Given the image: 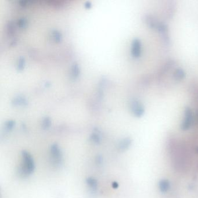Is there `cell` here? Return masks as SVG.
<instances>
[{"mask_svg":"<svg viewBox=\"0 0 198 198\" xmlns=\"http://www.w3.org/2000/svg\"><path fill=\"white\" fill-rule=\"evenodd\" d=\"M22 160L18 169L20 177L26 178L34 173L36 166L33 157L29 152L23 150L21 153Z\"/></svg>","mask_w":198,"mask_h":198,"instance_id":"1","label":"cell"},{"mask_svg":"<svg viewBox=\"0 0 198 198\" xmlns=\"http://www.w3.org/2000/svg\"><path fill=\"white\" fill-rule=\"evenodd\" d=\"M49 157L51 164L58 167L63 162V154L60 146L56 143L51 145L49 148Z\"/></svg>","mask_w":198,"mask_h":198,"instance_id":"2","label":"cell"},{"mask_svg":"<svg viewBox=\"0 0 198 198\" xmlns=\"http://www.w3.org/2000/svg\"><path fill=\"white\" fill-rule=\"evenodd\" d=\"M80 74V68L78 64L76 62H74L72 65L70 69V78L74 80L77 79Z\"/></svg>","mask_w":198,"mask_h":198,"instance_id":"3","label":"cell"},{"mask_svg":"<svg viewBox=\"0 0 198 198\" xmlns=\"http://www.w3.org/2000/svg\"><path fill=\"white\" fill-rule=\"evenodd\" d=\"M12 103L14 106H24L28 104V102L26 98L22 95H18L13 98L12 101Z\"/></svg>","mask_w":198,"mask_h":198,"instance_id":"4","label":"cell"},{"mask_svg":"<svg viewBox=\"0 0 198 198\" xmlns=\"http://www.w3.org/2000/svg\"><path fill=\"white\" fill-rule=\"evenodd\" d=\"M131 145V140L129 138H124L119 142L118 149L120 151H125L129 148Z\"/></svg>","mask_w":198,"mask_h":198,"instance_id":"5","label":"cell"},{"mask_svg":"<svg viewBox=\"0 0 198 198\" xmlns=\"http://www.w3.org/2000/svg\"><path fill=\"white\" fill-rule=\"evenodd\" d=\"M86 183L91 191H92L93 192H95L97 191L98 186V181L95 178L92 177H88L86 179Z\"/></svg>","mask_w":198,"mask_h":198,"instance_id":"6","label":"cell"},{"mask_svg":"<svg viewBox=\"0 0 198 198\" xmlns=\"http://www.w3.org/2000/svg\"><path fill=\"white\" fill-rule=\"evenodd\" d=\"M51 38L53 42L59 43L62 41L63 35L58 30L53 29L51 33Z\"/></svg>","mask_w":198,"mask_h":198,"instance_id":"7","label":"cell"},{"mask_svg":"<svg viewBox=\"0 0 198 198\" xmlns=\"http://www.w3.org/2000/svg\"><path fill=\"white\" fill-rule=\"evenodd\" d=\"M90 141L94 144L99 145L101 141V135L97 131L93 132L90 136Z\"/></svg>","mask_w":198,"mask_h":198,"instance_id":"8","label":"cell"},{"mask_svg":"<svg viewBox=\"0 0 198 198\" xmlns=\"http://www.w3.org/2000/svg\"><path fill=\"white\" fill-rule=\"evenodd\" d=\"M159 188L162 192H166L170 188V183L167 179H162L159 183Z\"/></svg>","mask_w":198,"mask_h":198,"instance_id":"9","label":"cell"},{"mask_svg":"<svg viewBox=\"0 0 198 198\" xmlns=\"http://www.w3.org/2000/svg\"><path fill=\"white\" fill-rule=\"evenodd\" d=\"M140 53V43L138 40H135L132 45V54L137 57Z\"/></svg>","mask_w":198,"mask_h":198,"instance_id":"10","label":"cell"},{"mask_svg":"<svg viewBox=\"0 0 198 198\" xmlns=\"http://www.w3.org/2000/svg\"><path fill=\"white\" fill-rule=\"evenodd\" d=\"M192 123V116H191V113L188 112V115L187 117L185 119L184 123L182 125V128L184 130H186L187 129H188L189 127L191 126Z\"/></svg>","mask_w":198,"mask_h":198,"instance_id":"11","label":"cell"},{"mask_svg":"<svg viewBox=\"0 0 198 198\" xmlns=\"http://www.w3.org/2000/svg\"><path fill=\"white\" fill-rule=\"evenodd\" d=\"M16 69L19 71L23 70L26 66V60L25 58L22 56L19 57L16 62Z\"/></svg>","mask_w":198,"mask_h":198,"instance_id":"12","label":"cell"},{"mask_svg":"<svg viewBox=\"0 0 198 198\" xmlns=\"http://www.w3.org/2000/svg\"><path fill=\"white\" fill-rule=\"evenodd\" d=\"M27 19L25 18H21L17 20L16 22V26L20 29H26V27L27 26Z\"/></svg>","mask_w":198,"mask_h":198,"instance_id":"13","label":"cell"},{"mask_svg":"<svg viewBox=\"0 0 198 198\" xmlns=\"http://www.w3.org/2000/svg\"><path fill=\"white\" fill-rule=\"evenodd\" d=\"M51 126V120L49 117H44L41 121V127L43 130H48Z\"/></svg>","mask_w":198,"mask_h":198,"instance_id":"14","label":"cell"},{"mask_svg":"<svg viewBox=\"0 0 198 198\" xmlns=\"http://www.w3.org/2000/svg\"><path fill=\"white\" fill-rule=\"evenodd\" d=\"M15 121L13 120H10L6 121L4 124V129L6 132H10L14 128Z\"/></svg>","mask_w":198,"mask_h":198,"instance_id":"15","label":"cell"},{"mask_svg":"<svg viewBox=\"0 0 198 198\" xmlns=\"http://www.w3.org/2000/svg\"><path fill=\"white\" fill-rule=\"evenodd\" d=\"M16 32V25L13 22H10L7 26V32L10 36H13Z\"/></svg>","mask_w":198,"mask_h":198,"instance_id":"16","label":"cell"},{"mask_svg":"<svg viewBox=\"0 0 198 198\" xmlns=\"http://www.w3.org/2000/svg\"><path fill=\"white\" fill-rule=\"evenodd\" d=\"M102 160H103V159H102V158L101 156H97V159H96V162H97V164H101L102 163Z\"/></svg>","mask_w":198,"mask_h":198,"instance_id":"17","label":"cell"},{"mask_svg":"<svg viewBox=\"0 0 198 198\" xmlns=\"http://www.w3.org/2000/svg\"><path fill=\"white\" fill-rule=\"evenodd\" d=\"M112 187H113V188L117 189L119 187V184L117 182H113L112 184Z\"/></svg>","mask_w":198,"mask_h":198,"instance_id":"18","label":"cell"},{"mask_svg":"<svg viewBox=\"0 0 198 198\" xmlns=\"http://www.w3.org/2000/svg\"><path fill=\"white\" fill-rule=\"evenodd\" d=\"M91 6V3L90 2L87 1V2L85 4V6L86 8H90Z\"/></svg>","mask_w":198,"mask_h":198,"instance_id":"19","label":"cell"}]
</instances>
